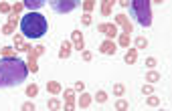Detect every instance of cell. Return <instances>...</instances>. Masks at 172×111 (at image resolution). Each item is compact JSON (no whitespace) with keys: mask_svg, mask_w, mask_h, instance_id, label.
<instances>
[{"mask_svg":"<svg viewBox=\"0 0 172 111\" xmlns=\"http://www.w3.org/2000/svg\"><path fill=\"white\" fill-rule=\"evenodd\" d=\"M99 33H105L107 37L111 38V37L118 35V28H116V24H101V26H99Z\"/></svg>","mask_w":172,"mask_h":111,"instance_id":"6","label":"cell"},{"mask_svg":"<svg viewBox=\"0 0 172 111\" xmlns=\"http://www.w3.org/2000/svg\"><path fill=\"white\" fill-rule=\"evenodd\" d=\"M148 105H150V107H158V105H160V99H158V97H148Z\"/></svg>","mask_w":172,"mask_h":111,"instance_id":"20","label":"cell"},{"mask_svg":"<svg viewBox=\"0 0 172 111\" xmlns=\"http://www.w3.org/2000/svg\"><path fill=\"white\" fill-rule=\"evenodd\" d=\"M65 97H67V109H73V89H67Z\"/></svg>","mask_w":172,"mask_h":111,"instance_id":"14","label":"cell"},{"mask_svg":"<svg viewBox=\"0 0 172 111\" xmlns=\"http://www.w3.org/2000/svg\"><path fill=\"white\" fill-rule=\"evenodd\" d=\"M136 46H138V49H146V46H148V40H146L144 37L136 38Z\"/></svg>","mask_w":172,"mask_h":111,"instance_id":"18","label":"cell"},{"mask_svg":"<svg viewBox=\"0 0 172 111\" xmlns=\"http://www.w3.org/2000/svg\"><path fill=\"white\" fill-rule=\"evenodd\" d=\"M95 99H97L99 103H105V101H107V95H105V91H97V93H95Z\"/></svg>","mask_w":172,"mask_h":111,"instance_id":"17","label":"cell"},{"mask_svg":"<svg viewBox=\"0 0 172 111\" xmlns=\"http://www.w3.org/2000/svg\"><path fill=\"white\" fill-rule=\"evenodd\" d=\"M83 59H85V61H91V53H87L85 51V53H83Z\"/></svg>","mask_w":172,"mask_h":111,"instance_id":"34","label":"cell"},{"mask_svg":"<svg viewBox=\"0 0 172 111\" xmlns=\"http://www.w3.org/2000/svg\"><path fill=\"white\" fill-rule=\"evenodd\" d=\"M69 55H71V44L65 40V42H63V49H61V53H59V57L65 59V57H69Z\"/></svg>","mask_w":172,"mask_h":111,"instance_id":"10","label":"cell"},{"mask_svg":"<svg viewBox=\"0 0 172 111\" xmlns=\"http://www.w3.org/2000/svg\"><path fill=\"white\" fill-rule=\"evenodd\" d=\"M2 55H4V57H14V49H10V46H2Z\"/></svg>","mask_w":172,"mask_h":111,"instance_id":"19","label":"cell"},{"mask_svg":"<svg viewBox=\"0 0 172 111\" xmlns=\"http://www.w3.org/2000/svg\"><path fill=\"white\" fill-rule=\"evenodd\" d=\"M89 103H91V97H89L87 93H83L81 99H79V107H89Z\"/></svg>","mask_w":172,"mask_h":111,"instance_id":"15","label":"cell"},{"mask_svg":"<svg viewBox=\"0 0 172 111\" xmlns=\"http://www.w3.org/2000/svg\"><path fill=\"white\" fill-rule=\"evenodd\" d=\"M142 93H144V95H150V93H152V85H144V87H142Z\"/></svg>","mask_w":172,"mask_h":111,"instance_id":"26","label":"cell"},{"mask_svg":"<svg viewBox=\"0 0 172 111\" xmlns=\"http://www.w3.org/2000/svg\"><path fill=\"white\" fill-rule=\"evenodd\" d=\"M14 44H16V51H29V49H31V46L22 40V37H16V38H14Z\"/></svg>","mask_w":172,"mask_h":111,"instance_id":"9","label":"cell"},{"mask_svg":"<svg viewBox=\"0 0 172 111\" xmlns=\"http://www.w3.org/2000/svg\"><path fill=\"white\" fill-rule=\"evenodd\" d=\"M49 24H47V18H45L41 12H29L20 18V33L22 37L26 38H41L45 37Z\"/></svg>","mask_w":172,"mask_h":111,"instance_id":"2","label":"cell"},{"mask_svg":"<svg viewBox=\"0 0 172 111\" xmlns=\"http://www.w3.org/2000/svg\"><path fill=\"white\" fill-rule=\"evenodd\" d=\"M136 59H138V53H136V49H132V51H128L126 53V63H136Z\"/></svg>","mask_w":172,"mask_h":111,"instance_id":"12","label":"cell"},{"mask_svg":"<svg viewBox=\"0 0 172 111\" xmlns=\"http://www.w3.org/2000/svg\"><path fill=\"white\" fill-rule=\"evenodd\" d=\"M26 75H29V67L20 59H16V57L0 59V89L20 85L26 79Z\"/></svg>","mask_w":172,"mask_h":111,"instance_id":"1","label":"cell"},{"mask_svg":"<svg viewBox=\"0 0 172 111\" xmlns=\"http://www.w3.org/2000/svg\"><path fill=\"white\" fill-rule=\"evenodd\" d=\"M8 10H10V6L6 2H0V12H8Z\"/></svg>","mask_w":172,"mask_h":111,"instance_id":"28","label":"cell"},{"mask_svg":"<svg viewBox=\"0 0 172 111\" xmlns=\"http://www.w3.org/2000/svg\"><path fill=\"white\" fill-rule=\"evenodd\" d=\"M59 107H61V105H59L57 99H51V101H49V109H59Z\"/></svg>","mask_w":172,"mask_h":111,"instance_id":"24","label":"cell"},{"mask_svg":"<svg viewBox=\"0 0 172 111\" xmlns=\"http://www.w3.org/2000/svg\"><path fill=\"white\" fill-rule=\"evenodd\" d=\"M20 10H22V4H16V6H14V8H12V12H14V14H18V12H20Z\"/></svg>","mask_w":172,"mask_h":111,"instance_id":"32","label":"cell"},{"mask_svg":"<svg viewBox=\"0 0 172 111\" xmlns=\"http://www.w3.org/2000/svg\"><path fill=\"white\" fill-rule=\"evenodd\" d=\"M75 89H77V91H83V81H77V83H75Z\"/></svg>","mask_w":172,"mask_h":111,"instance_id":"33","label":"cell"},{"mask_svg":"<svg viewBox=\"0 0 172 111\" xmlns=\"http://www.w3.org/2000/svg\"><path fill=\"white\" fill-rule=\"evenodd\" d=\"M22 109H26V111H33V109H35V103H24V105H22Z\"/></svg>","mask_w":172,"mask_h":111,"instance_id":"30","label":"cell"},{"mask_svg":"<svg viewBox=\"0 0 172 111\" xmlns=\"http://www.w3.org/2000/svg\"><path fill=\"white\" fill-rule=\"evenodd\" d=\"M146 65H148V67H156V59H154V57L146 59Z\"/></svg>","mask_w":172,"mask_h":111,"instance_id":"27","label":"cell"},{"mask_svg":"<svg viewBox=\"0 0 172 111\" xmlns=\"http://www.w3.org/2000/svg\"><path fill=\"white\" fill-rule=\"evenodd\" d=\"M132 12H134L136 20L142 26H150L152 24V6H150V0H132Z\"/></svg>","mask_w":172,"mask_h":111,"instance_id":"3","label":"cell"},{"mask_svg":"<svg viewBox=\"0 0 172 111\" xmlns=\"http://www.w3.org/2000/svg\"><path fill=\"white\" fill-rule=\"evenodd\" d=\"M47 0H24V6L31 8V10H39L41 6H45Z\"/></svg>","mask_w":172,"mask_h":111,"instance_id":"8","label":"cell"},{"mask_svg":"<svg viewBox=\"0 0 172 111\" xmlns=\"http://www.w3.org/2000/svg\"><path fill=\"white\" fill-rule=\"evenodd\" d=\"M120 42H122V44H124V46H126V44H128V42H130V38H128V35H124V37L120 38Z\"/></svg>","mask_w":172,"mask_h":111,"instance_id":"31","label":"cell"},{"mask_svg":"<svg viewBox=\"0 0 172 111\" xmlns=\"http://www.w3.org/2000/svg\"><path fill=\"white\" fill-rule=\"evenodd\" d=\"M73 42H75V49H79V51H83V49H85V42H83V35H81L79 31H73Z\"/></svg>","mask_w":172,"mask_h":111,"instance_id":"7","label":"cell"},{"mask_svg":"<svg viewBox=\"0 0 172 111\" xmlns=\"http://www.w3.org/2000/svg\"><path fill=\"white\" fill-rule=\"evenodd\" d=\"M26 65H29V71H33V73H37V71H39L37 61H35V55H33V53H31V57H29V63H26Z\"/></svg>","mask_w":172,"mask_h":111,"instance_id":"13","label":"cell"},{"mask_svg":"<svg viewBox=\"0 0 172 111\" xmlns=\"http://www.w3.org/2000/svg\"><path fill=\"white\" fill-rule=\"evenodd\" d=\"M47 89H49V93H59V91H61V85H59L57 81H49V83H47Z\"/></svg>","mask_w":172,"mask_h":111,"instance_id":"11","label":"cell"},{"mask_svg":"<svg viewBox=\"0 0 172 111\" xmlns=\"http://www.w3.org/2000/svg\"><path fill=\"white\" fill-rule=\"evenodd\" d=\"M37 93H39V87L37 85H29L26 87V95L29 97H37Z\"/></svg>","mask_w":172,"mask_h":111,"instance_id":"16","label":"cell"},{"mask_svg":"<svg viewBox=\"0 0 172 111\" xmlns=\"http://www.w3.org/2000/svg\"><path fill=\"white\" fill-rule=\"evenodd\" d=\"M103 55H116V44L111 42V40H105V42H101V49H99Z\"/></svg>","mask_w":172,"mask_h":111,"instance_id":"5","label":"cell"},{"mask_svg":"<svg viewBox=\"0 0 172 111\" xmlns=\"http://www.w3.org/2000/svg\"><path fill=\"white\" fill-rule=\"evenodd\" d=\"M160 79V75L156 73V71H152V73H148V81H152V83H156Z\"/></svg>","mask_w":172,"mask_h":111,"instance_id":"22","label":"cell"},{"mask_svg":"<svg viewBox=\"0 0 172 111\" xmlns=\"http://www.w3.org/2000/svg\"><path fill=\"white\" fill-rule=\"evenodd\" d=\"M93 6H95V0H85V10H87V12H89Z\"/></svg>","mask_w":172,"mask_h":111,"instance_id":"25","label":"cell"},{"mask_svg":"<svg viewBox=\"0 0 172 111\" xmlns=\"http://www.w3.org/2000/svg\"><path fill=\"white\" fill-rule=\"evenodd\" d=\"M116 109H128V101H124V99H120V101H118V103H116Z\"/></svg>","mask_w":172,"mask_h":111,"instance_id":"21","label":"cell"},{"mask_svg":"<svg viewBox=\"0 0 172 111\" xmlns=\"http://www.w3.org/2000/svg\"><path fill=\"white\" fill-rule=\"evenodd\" d=\"M77 6H79V0H51V8H53L57 14L73 12Z\"/></svg>","mask_w":172,"mask_h":111,"instance_id":"4","label":"cell"},{"mask_svg":"<svg viewBox=\"0 0 172 111\" xmlns=\"http://www.w3.org/2000/svg\"><path fill=\"white\" fill-rule=\"evenodd\" d=\"M81 20H83V24H85V26H89V24H91V16H89V14H85Z\"/></svg>","mask_w":172,"mask_h":111,"instance_id":"29","label":"cell"},{"mask_svg":"<svg viewBox=\"0 0 172 111\" xmlns=\"http://www.w3.org/2000/svg\"><path fill=\"white\" fill-rule=\"evenodd\" d=\"M114 93L116 95H124V85H114Z\"/></svg>","mask_w":172,"mask_h":111,"instance_id":"23","label":"cell"},{"mask_svg":"<svg viewBox=\"0 0 172 111\" xmlns=\"http://www.w3.org/2000/svg\"><path fill=\"white\" fill-rule=\"evenodd\" d=\"M120 4L122 6H130V0H120Z\"/></svg>","mask_w":172,"mask_h":111,"instance_id":"35","label":"cell"},{"mask_svg":"<svg viewBox=\"0 0 172 111\" xmlns=\"http://www.w3.org/2000/svg\"><path fill=\"white\" fill-rule=\"evenodd\" d=\"M154 2H164V0H154Z\"/></svg>","mask_w":172,"mask_h":111,"instance_id":"36","label":"cell"}]
</instances>
